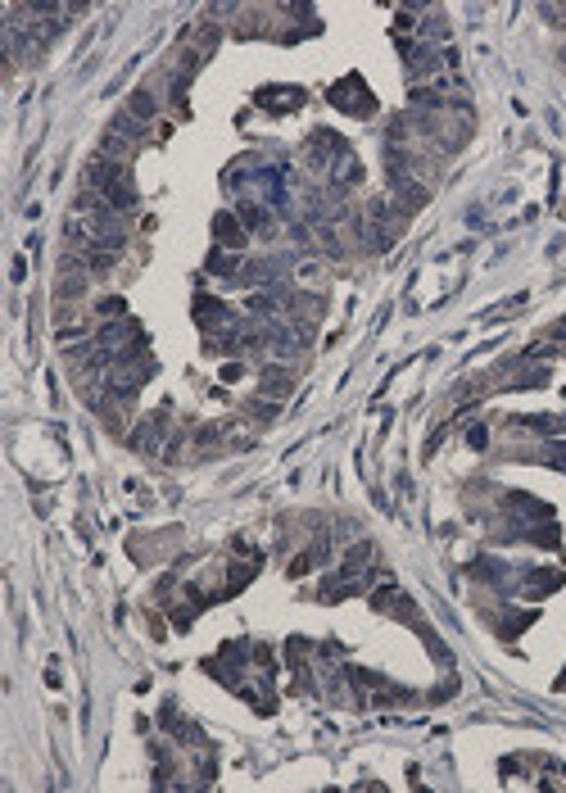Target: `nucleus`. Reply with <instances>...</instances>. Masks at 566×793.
<instances>
[{"label": "nucleus", "instance_id": "f257e3e1", "mask_svg": "<svg viewBox=\"0 0 566 793\" xmlns=\"http://www.w3.org/2000/svg\"><path fill=\"white\" fill-rule=\"evenodd\" d=\"M331 104H340L344 113H372V109H376V100L363 91V78H354V73L331 87Z\"/></svg>", "mask_w": 566, "mask_h": 793}, {"label": "nucleus", "instance_id": "f03ea898", "mask_svg": "<svg viewBox=\"0 0 566 793\" xmlns=\"http://www.w3.org/2000/svg\"><path fill=\"white\" fill-rule=\"evenodd\" d=\"M258 100H263V104H299L304 96H299V91H263Z\"/></svg>", "mask_w": 566, "mask_h": 793}, {"label": "nucleus", "instance_id": "7ed1b4c3", "mask_svg": "<svg viewBox=\"0 0 566 793\" xmlns=\"http://www.w3.org/2000/svg\"><path fill=\"white\" fill-rule=\"evenodd\" d=\"M218 236H223V241H231V245H240V241H245L240 227H236L231 218H218Z\"/></svg>", "mask_w": 566, "mask_h": 793}, {"label": "nucleus", "instance_id": "20e7f679", "mask_svg": "<svg viewBox=\"0 0 566 793\" xmlns=\"http://www.w3.org/2000/svg\"><path fill=\"white\" fill-rule=\"evenodd\" d=\"M132 113H136V118H150V113H155V100H150L145 91H141V96H132Z\"/></svg>", "mask_w": 566, "mask_h": 793}]
</instances>
